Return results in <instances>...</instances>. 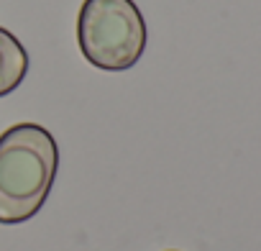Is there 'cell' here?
Here are the masks:
<instances>
[{
    "instance_id": "1",
    "label": "cell",
    "mask_w": 261,
    "mask_h": 251,
    "mask_svg": "<svg viewBox=\"0 0 261 251\" xmlns=\"http://www.w3.org/2000/svg\"><path fill=\"white\" fill-rule=\"evenodd\" d=\"M57 164V141L39 123L11 126L0 136V223L31 220L44 208Z\"/></svg>"
},
{
    "instance_id": "2",
    "label": "cell",
    "mask_w": 261,
    "mask_h": 251,
    "mask_svg": "<svg viewBox=\"0 0 261 251\" xmlns=\"http://www.w3.org/2000/svg\"><path fill=\"white\" fill-rule=\"evenodd\" d=\"M82 57L105 72L130 69L146 49V23L134 0H85L77 16Z\"/></svg>"
},
{
    "instance_id": "3",
    "label": "cell",
    "mask_w": 261,
    "mask_h": 251,
    "mask_svg": "<svg viewBox=\"0 0 261 251\" xmlns=\"http://www.w3.org/2000/svg\"><path fill=\"white\" fill-rule=\"evenodd\" d=\"M29 72V54L23 44L6 29H0V97L11 95Z\"/></svg>"
},
{
    "instance_id": "4",
    "label": "cell",
    "mask_w": 261,
    "mask_h": 251,
    "mask_svg": "<svg viewBox=\"0 0 261 251\" xmlns=\"http://www.w3.org/2000/svg\"><path fill=\"white\" fill-rule=\"evenodd\" d=\"M172 251H174V248H172Z\"/></svg>"
}]
</instances>
